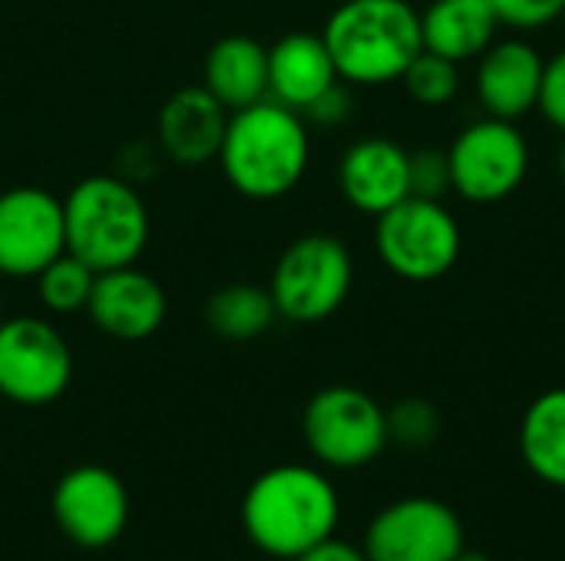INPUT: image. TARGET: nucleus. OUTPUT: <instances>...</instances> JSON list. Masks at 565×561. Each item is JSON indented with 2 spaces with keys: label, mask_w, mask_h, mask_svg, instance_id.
<instances>
[{
  "label": "nucleus",
  "mask_w": 565,
  "mask_h": 561,
  "mask_svg": "<svg viewBox=\"0 0 565 561\" xmlns=\"http://www.w3.org/2000/svg\"><path fill=\"white\" fill-rule=\"evenodd\" d=\"M341 499L334 483L301 463L265 470L242 499V529L248 542L271 559L295 561L334 536Z\"/></svg>",
  "instance_id": "f257e3e1"
},
{
  "label": "nucleus",
  "mask_w": 565,
  "mask_h": 561,
  "mask_svg": "<svg viewBox=\"0 0 565 561\" xmlns=\"http://www.w3.org/2000/svg\"><path fill=\"white\" fill-rule=\"evenodd\" d=\"M543 116L565 132V46L546 60L543 66V86H540V106Z\"/></svg>",
  "instance_id": "bb28decb"
},
{
  "label": "nucleus",
  "mask_w": 565,
  "mask_h": 561,
  "mask_svg": "<svg viewBox=\"0 0 565 561\" xmlns=\"http://www.w3.org/2000/svg\"><path fill=\"white\" fill-rule=\"evenodd\" d=\"M63 251V198L36 185L7 188L0 195V274L36 278Z\"/></svg>",
  "instance_id": "f8f14e48"
},
{
  "label": "nucleus",
  "mask_w": 565,
  "mask_h": 561,
  "mask_svg": "<svg viewBox=\"0 0 565 561\" xmlns=\"http://www.w3.org/2000/svg\"><path fill=\"white\" fill-rule=\"evenodd\" d=\"M86 314L103 334L132 344L152 337L166 324L169 298L152 274L139 271L136 265H126L96 274Z\"/></svg>",
  "instance_id": "ddd939ff"
},
{
  "label": "nucleus",
  "mask_w": 565,
  "mask_h": 561,
  "mask_svg": "<svg viewBox=\"0 0 565 561\" xmlns=\"http://www.w3.org/2000/svg\"><path fill=\"white\" fill-rule=\"evenodd\" d=\"M454 192L473 205L510 198L530 172V142L516 122L483 116L463 126L447 149Z\"/></svg>",
  "instance_id": "6e6552de"
},
{
  "label": "nucleus",
  "mask_w": 565,
  "mask_h": 561,
  "mask_svg": "<svg viewBox=\"0 0 565 561\" xmlns=\"http://www.w3.org/2000/svg\"><path fill=\"white\" fill-rule=\"evenodd\" d=\"M440 410L424 397H407L387 410V440L404 450H427L440 436Z\"/></svg>",
  "instance_id": "b1692460"
},
{
  "label": "nucleus",
  "mask_w": 565,
  "mask_h": 561,
  "mask_svg": "<svg viewBox=\"0 0 565 561\" xmlns=\"http://www.w3.org/2000/svg\"><path fill=\"white\" fill-rule=\"evenodd\" d=\"M311 139L301 112L262 99L228 116L218 149L228 185L255 202H275L298 188L308 172Z\"/></svg>",
  "instance_id": "f03ea898"
},
{
  "label": "nucleus",
  "mask_w": 565,
  "mask_h": 561,
  "mask_svg": "<svg viewBox=\"0 0 565 561\" xmlns=\"http://www.w3.org/2000/svg\"><path fill=\"white\" fill-rule=\"evenodd\" d=\"M447 192H454L447 152L444 149H417V152H411V195L444 198Z\"/></svg>",
  "instance_id": "393cba45"
},
{
  "label": "nucleus",
  "mask_w": 565,
  "mask_h": 561,
  "mask_svg": "<svg viewBox=\"0 0 565 561\" xmlns=\"http://www.w3.org/2000/svg\"><path fill=\"white\" fill-rule=\"evenodd\" d=\"M228 129V109L205 89H175L159 109V142L162 152L179 165H205L218 159Z\"/></svg>",
  "instance_id": "dca6fc26"
},
{
  "label": "nucleus",
  "mask_w": 565,
  "mask_h": 561,
  "mask_svg": "<svg viewBox=\"0 0 565 561\" xmlns=\"http://www.w3.org/2000/svg\"><path fill=\"white\" fill-rule=\"evenodd\" d=\"M295 561H371L364 555V549H358V546H351V542H344V539H324L321 546H315V549H308L305 555H298Z\"/></svg>",
  "instance_id": "c85d7f7f"
},
{
  "label": "nucleus",
  "mask_w": 565,
  "mask_h": 561,
  "mask_svg": "<svg viewBox=\"0 0 565 561\" xmlns=\"http://www.w3.org/2000/svg\"><path fill=\"white\" fill-rule=\"evenodd\" d=\"M338 185L348 205L377 218L411 195V152L384 136L358 139L341 155Z\"/></svg>",
  "instance_id": "4468645a"
},
{
  "label": "nucleus",
  "mask_w": 565,
  "mask_h": 561,
  "mask_svg": "<svg viewBox=\"0 0 565 561\" xmlns=\"http://www.w3.org/2000/svg\"><path fill=\"white\" fill-rule=\"evenodd\" d=\"M407 96L420 106H447L460 89V63L437 56L430 50L417 53V60L401 76Z\"/></svg>",
  "instance_id": "5701e85b"
},
{
  "label": "nucleus",
  "mask_w": 565,
  "mask_h": 561,
  "mask_svg": "<svg viewBox=\"0 0 565 561\" xmlns=\"http://www.w3.org/2000/svg\"><path fill=\"white\" fill-rule=\"evenodd\" d=\"M500 26L493 0H430L420 13L424 50L454 63L477 60L497 40Z\"/></svg>",
  "instance_id": "6ab92c4d"
},
{
  "label": "nucleus",
  "mask_w": 565,
  "mask_h": 561,
  "mask_svg": "<svg viewBox=\"0 0 565 561\" xmlns=\"http://www.w3.org/2000/svg\"><path fill=\"white\" fill-rule=\"evenodd\" d=\"M305 116L315 119V122H321V126H341L351 116V96H348V89H341V83H334L324 96H318L305 109Z\"/></svg>",
  "instance_id": "cd10ccee"
},
{
  "label": "nucleus",
  "mask_w": 565,
  "mask_h": 561,
  "mask_svg": "<svg viewBox=\"0 0 565 561\" xmlns=\"http://www.w3.org/2000/svg\"><path fill=\"white\" fill-rule=\"evenodd\" d=\"M361 549L371 561H454L467 549V529L447 503L407 496L371 519Z\"/></svg>",
  "instance_id": "9d476101"
},
{
  "label": "nucleus",
  "mask_w": 565,
  "mask_h": 561,
  "mask_svg": "<svg viewBox=\"0 0 565 561\" xmlns=\"http://www.w3.org/2000/svg\"><path fill=\"white\" fill-rule=\"evenodd\" d=\"M520 456L526 470L565 489V387H553L540 393L520 423Z\"/></svg>",
  "instance_id": "aec40b11"
},
{
  "label": "nucleus",
  "mask_w": 565,
  "mask_h": 561,
  "mask_svg": "<svg viewBox=\"0 0 565 561\" xmlns=\"http://www.w3.org/2000/svg\"><path fill=\"white\" fill-rule=\"evenodd\" d=\"M454 561H493V559H490V555H483V552H467V549H463V552H460Z\"/></svg>",
  "instance_id": "c756f323"
},
{
  "label": "nucleus",
  "mask_w": 565,
  "mask_h": 561,
  "mask_svg": "<svg viewBox=\"0 0 565 561\" xmlns=\"http://www.w3.org/2000/svg\"><path fill=\"white\" fill-rule=\"evenodd\" d=\"M93 281H96V271L86 261H79L76 255L63 251L36 274V294L46 311L73 314V311H86Z\"/></svg>",
  "instance_id": "4be33fe9"
},
{
  "label": "nucleus",
  "mask_w": 565,
  "mask_h": 561,
  "mask_svg": "<svg viewBox=\"0 0 565 561\" xmlns=\"http://www.w3.org/2000/svg\"><path fill=\"white\" fill-rule=\"evenodd\" d=\"M0 321H3V298H0Z\"/></svg>",
  "instance_id": "2f4dec72"
},
{
  "label": "nucleus",
  "mask_w": 565,
  "mask_h": 561,
  "mask_svg": "<svg viewBox=\"0 0 565 561\" xmlns=\"http://www.w3.org/2000/svg\"><path fill=\"white\" fill-rule=\"evenodd\" d=\"M351 284L354 261L348 245L338 235L311 231L281 251L268 291L278 317L291 324H321L348 301Z\"/></svg>",
  "instance_id": "39448f33"
},
{
  "label": "nucleus",
  "mask_w": 565,
  "mask_h": 561,
  "mask_svg": "<svg viewBox=\"0 0 565 561\" xmlns=\"http://www.w3.org/2000/svg\"><path fill=\"white\" fill-rule=\"evenodd\" d=\"M543 66L546 60L533 43L520 36L493 40L477 56V99L487 116L516 122L533 112L540 106Z\"/></svg>",
  "instance_id": "2eb2a0df"
},
{
  "label": "nucleus",
  "mask_w": 565,
  "mask_h": 561,
  "mask_svg": "<svg viewBox=\"0 0 565 561\" xmlns=\"http://www.w3.org/2000/svg\"><path fill=\"white\" fill-rule=\"evenodd\" d=\"M556 162H559V175H563V182H565V139H563V145H559V159H556Z\"/></svg>",
  "instance_id": "7c9ffc66"
},
{
  "label": "nucleus",
  "mask_w": 565,
  "mask_h": 561,
  "mask_svg": "<svg viewBox=\"0 0 565 561\" xmlns=\"http://www.w3.org/2000/svg\"><path fill=\"white\" fill-rule=\"evenodd\" d=\"M311 456L328 470H361L387 446V410L364 390L334 384L318 390L301 417Z\"/></svg>",
  "instance_id": "0eeeda50"
},
{
  "label": "nucleus",
  "mask_w": 565,
  "mask_h": 561,
  "mask_svg": "<svg viewBox=\"0 0 565 561\" xmlns=\"http://www.w3.org/2000/svg\"><path fill=\"white\" fill-rule=\"evenodd\" d=\"M53 519L60 532L79 549H109L129 526V493L122 479L96 463L73 466L60 476L53 499Z\"/></svg>",
  "instance_id": "9b49d317"
},
{
  "label": "nucleus",
  "mask_w": 565,
  "mask_h": 561,
  "mask_svg": "<svg viewBox=\"0 0 565 561\" xmlns=\"http://www.w3.org/2000/svg\"><path fill=\"white\" fill-rule=\"evenodd\" d=\"M321 36L338 76L354 86L397 83L424 53L420 10L411 0H341Z\"/></svg>",
  "instance_id": "7ed1b4c3"
},
{
  "label": "nucleus",
  "mask_w": 565,
  "mask_h": 561,
  "mask_svg": "<svg viewBox=\"0 0 565 561\" xmlns=\"http://www.w3.org/2000/svg\"><path fill=\"white\" fill-rule=\"evenodd\" d=\"M275 317H278V308H275L271 291L262 284H248V281L225 284L205 301L209 331L232 344L262 337L275 324Z\"/></svg>",
  "instance_id": "412c9836"
},
{
  "label": "nucleus",
  "mask_w": 565,
  "mask_h": 561,
  "mask_svg": "<svg viewBox=\"0 0 565 561\" xmlns=\"http://www.w3.org/2000/svg\"><path fill=\"white\" fill-rule=\"evenodd\" d=\"M374 248L384 268L404 281L427 284L444 278L463 248V231L444 198L407 195L377 215Z\"/></svg>",
  "instance_id": "423d86ee"
},
{
  "label": "nucleus",
  "mask_w": 565,
  "mask_h": 561,
  "mask_svg": "<svg viewBox=\"0 0 565 561\" xmlns=\"http://www.w3.org/2000/svg\"><path fill=\"white\" fill-rule=\"evenodd\" d=\"M66 251L96 274L136 265L149 241V208L142 195L116 175H89L63 198Z\"/></svg>",
  "instance_id": "20e7f679"
},
{
  "label": "nucleus",
  "mask_w": 565,
  "mask_h": 561,
  "mask_svg": "<svg viewBox=\"0 0 565 561\" xmlns=\"http://www.w3.org/2000/svg\"><path fill=\"white\" fill-rule=\"evenodd\" d=\"M500 23L513 30H540L565 13V0H493Z\"/></svg>",
  "instance_id": "a878e982"
},
{
  "label": "nucleus",
  "mask_w": 565,
  "mask_h": 561,
  "mask_svg": "<svg viewBox=\"0 0 565 561\" xmlns=\"http://www.w3.org/2000/svg\"><path fill=\"white\" fill-rule=\"evenodd\" d=\"M202 86L228 112H238L245 106L268 99V46L245 33L222 36L205 53Z\"/></svg>",
  "instance_id": "a211bd4d"
},
{
  "label": "nucleus",
  "mask_w": 565,
  "mask_h": 561,
  "mask_svg": "<svg viewBox=\"0 0 565 561\" xmlns=\"http://www.w3.org/2000/svg\"><path fill=\"white\" fill-rule=\"evenodd\" d=\"M341 76L321 33L295 30L268 46V96L275 103L305 112Z\"/></svg>",
  "instance_id": "f3484780"
},
{
  "label": "nucleus",
  "mask_w": 565,
  "mask_h": 561,
  "mask_svg": "<svg viewBox=\"0 0 565 561\" xmlns=\"http://www.w3.org/2000/svg\"><path fill=\"white\" fill-rule=\"evenodd\" d=\"M73 354L66 337L43 317L0 321V397L20 407H46L66 393Z\"/></svg>",
  "instance_id": "1a4fd4ad"
}]
</instances>
